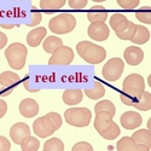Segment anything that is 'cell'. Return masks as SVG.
Listing matches in <instances>:
<instances>
[{"label":"cell","instance_id":"bcb514c9","mask_svg":"<svg viewBox=\"0 0 151 151\" xmlns=\"http://www.w3.org/2000/svg\"><path fill=\"white\" fill-rule=\"evenodd\" d=\"M44 151H45V150H44Z\"/></svg>","mask_w":151,"mask_h":151},{"label":"cell","instance_id":"f1b7e54d","mask_svg":"<svg viewBox=\"0 0 151 151\" xmlns=\"http://www.w3.org/2000/svg\"><path fill=\"white\" fill-rule=\"evenodd\" d=\"M135 17L144 24H151V7L143 6L135 11Z\"/></svg>","mask_w":151,"mask_h":151},{"label":"cell","instance_id":"f546056e","mask_svg":"<svg viewBox=\"0 0 151 151\" xmlns=\"http://www.w3.org/2000/svg\"><path fill=\"white\" fill-rule=\"evenodd\" d=\"M45 151H64V143L59 138H51L44 144Z\"/></svg>","mask_w":151,"mask_h":151},{"label":"cell","instance_id":"d4e9b609","mask_svg":"<svg viewBox=\"0 0 151 151\" xmlns=\"http://www.w3.org/2000/svg\"><path fill=\"white\" fill-rule=\"evenodd\" d=\"M137 110L140 111H147L151 109V93L147 91H144L142 93V96L138 98V100L135 102V104L133 105Z\"/></svg>","mask_w":151,"mask_h":151},{"label":"cell","instance_id":"8fae6325","mask_svg":"<svg viewBox=\"0 0 151 151\" xmlns=\"http://www.w3.org/2000/svg\"><path fill=\"white\" fill-rule=\"evenodd\" d=\"M29 135H30V128L24 122H17L15 124H12V127L10 128V138L17 145H21L22 142Z\"/></svg>","mask_w":151,"mask_h":151},{"label":"cell","instance_id":"cb8c5ba5","mask_svg":"<svg viewBox=\"0 0 151 151\" xmlns=\"http://www.w3.org/2000/svg\"><path fill=\"white\" fill-rule=\"evenodd\" d=\"M83 94H86L90 99L97 100V99H100V98L104 97V94H105V88H104V86L100 83V82L94 81L93 88H91V90H85V91H83Z\"/></svg>","mask_w":151,"mask_h":151},{"label":"cell","instance_id":"4fadbf2b","mask_svg":"<svg viewBox=\"0 0 151 151\" xmlns=\"http://www.w3.org/2000/svg\"><path fill=\"white\" fill-rule=\"evenodd\" d=\"M120 122L124 129L132 131V129L140 127L143 123V119L137 111H126L121 115Z\"/></svg>","mask_w":151,"mask_h":151},{"label":"cell","instance_id":"5bb4252c","mask_svg":"<svg viewBox=\"0 0 151 151\" xmlns=\"http://www.w3.org/2000/svg\"><path fill=\"white\" fill-rule=\"evenodd\" d=\"M123 58L126 63L132 67L139 65L144 59V52L140 47L137 46H128L123 52Z\"/></svg>","mask_w":151,"mask_h":151},{"label":"cell","instance_id":"d6a6232c","mask_svg":"<svg viewBox=\"0 0 151 151\" xmlns=\"http://www.w3.org/2000/svg\"><path fill=\"white\" fill-rule=\"evenodd\" d=\"M119 6L121 9H124V10H133V9H137L138 5H139L140 0H116Z\"/></svg>","mask_w":151,"mask_h":151},{"label":"cell","instance_id":"ac0fdd59","mask_svg":"<svg viewBox=\"0 0 151 151\" xmlns=\"http://www.w3.org/2000/svg\"><path fill=\"white\" fill-rule=\"evenodd\" d=\"M83 99V91L79 88L65 90L63 92V102L67 105H78Z\"/></svg>","mask_w":151,"mask_h":151},{"label":"cell","instance_id":"277c9868","mask_svg":"<svg viewBox=\"0 0 151 151\" xmlns=\"http://www.w3.org/2000/svg\"><path fill=\"white\" fill-rule=\"evenodd\" d=\"M64 119L68 124L73 127L82 128L88 126L92 120V112L87 108H69L64 112Z\"/></svg>","mask_w":151,"mask_h":151},{"label":"cell","instance_id":"83f0119b","mask_svg":"<svg viewBox=\"0 0 151 151\" xmlns=\"http://www.w3.org/2000/svg\"><path fill=\"white\" fill-rule=\"evenodd\" d=\"M40 147V142L36 137H32L29 135L28 138H26L22 144H21V149L22 151H37Z\"/></svg>","mask_w":151,"mask_h":151},{"label":"cell","instance_id":"603a6c76","mask_svg":"<svg viewBox=\"0 0 151 151\" xmlns=\"http://www.w3.org/2000/svg\"><path fill=\"white\" fill-rule=\"evenodd\" d=\"M132 138L138 143L151 149V132L147 129H138L132 134Z\"/></svg>","mask_w":151,"mask_h":151},{"label":"cell","instance_id":"f6af8a7d","mask_svg":"<svg viewBox=\"0 0 151 151\" xmlns=\"http://www.w3.org/2000/svg\"><path fill=\"white\" fill-rule=\"evenodd\" d=\"M94 3H104V1H108V0H92Z\"/></svg>","mask_w":151,"mask_h":151},{"label":"cell","instance_id":"f35d334b","mask_svg":"<svg viewBox=\"0 0 151 151\" xmlns=\"http://www.w3.org/2000/svg\"><path fill=\"white\" fill-rule=\"evenodd\" d=\"M10 150H11L10 140L6 137L0 135V151H10Z\"/></svg>","mask_w":151,"mask_h":151},{"label":"cell","instance_id":"d6986e66","mask_svg":"<svg viewBox=\"0 0 151 151\" xmlns=\"http://www.w3.org/2000/svg\"><path fill=\"white\" fill-rule=\"evenodd\" d=\"M106 18H109V14L103 6H93L87 12V19L91 23L94 22H106Z\"/></svg>","mask_w":151,"mask_h":151},{"label":"cell","instance_id":"ffe728a7","mask_svg":"<svg viewBox=\"0 0 151 151\" xmlns=\"http://www.w3.org/2000/svg\"><path fill=\"white\" fill-rule=\"evenodd\" d=\"M142 145L138 144L132 137H123L117 142V151H140Z\"/></svg>","mask_w":151,"mask_h":151},{"label":"cell","instance_id":"9a60e30c","mask_svg":"<svg viewBox=\"0 0 151 151\" xmlns=\"http://www.w3.org/2000/svg\"><path fill=\"white\" fill-rule=\"evenodd\" d=\"M114 30H115L116 36L120 37L121 40H132L137 30V26L133 22L126 19L121 24H119Z\"/></svg>","mask_w":151,"mask_h":151},{"label":"cell","instance_id":"6da1fadb","mask_svg":"<svg viewBox=\"0 0 151 151\" xmlns=\"http://www.w3.org/2000/svg\"><path fill=\"white\" fill-rule=\"evenodd\" d=\"M76 51L88 64H99L106 58L105 48L91 41H80L76 45Z\"/></svg>","mask_w":151,"mask_h":151},{"label":"cell","instance_id":"2e32d148","mask_svg":"<svg viewBox=\"0 0 151 151\" xmlns=\"http://www.w3.org/2000/svg\"><path fill=\"white\" fill-rule=\"evenodd\" d=\"M112 119H114V116L108 114V112H98V114H96V119H94V128L96 131L102 134L103 132H105L110 126L112 124Z\"/></svg>","mask_w":151,"mask_h":151},{"label":"cell","instance_id":"484cf974","mask_svg":"<svg viewBox=\"0 0 151 151\" xmlns=\"http://www.w3.org/2000/svg\"><path fill=\"white\" fill-rule=\"evenodd\" d=\"M94 111H96V114H98V112H108V114L115 116L116 108L111 100L106 99V100H100V102H98L94 105Z\"/></svg>","mask_w":151,"mask_h":151},{"label":"cell","instance_id":"7a4b0ae2","mask_svg":"<svg viewBox=\"0 0 151 151\" xmlns=\"http://www.w3.org/2000/svg\"><path fill=\"white\" fill-rule=\"evenodd\" d=\"M27 55H28L27 47L21 42H12L5 50V57L9 65L15 70L23 69L27 60Z\"/></svg>","mask_w":151,"mask_h":151},{"label":"cell","instance_id":"1f68e13d","mask_svg":"<svg viewBox=\"0 0 151 151\" xmlns=\"http://www.w3.org/2000/svg\"><path fill=\"white\" fill-rule=\"evenodd\" d=\"M126 16L123 14H120V12H115V14H112L110 19H109V23H110V27L112 29H115L119 24H121L123 21H126Z\"/></svg>","mask_w":151,"mask_h":151},{"label":"cell","instance_id":"7c38bea8","mask_svg":"<svg viewBox=\"0 0 151 151\" xmlns=\"http://www.w3.org/2000/svg\"><path fill=\"white\" fill-rule=\"evenodd\" d=\"M18 110H19V114L26 117V119H32L35 117L37 114H39V110L40 106L37 104V102L33 98H26L23 99L22 102L18 105Z\"/></svg>","mask_w":151,"mask_h":151},{"label":"cell","instance_id":"44dd1931","mask_svg":"<svg viewBox=\"0 0 151 151\" xmlns=\"http://www.w3.org/2000/svg\"><path fill=\"white\" fill-rule=\"evenodd\" d=\"M60 46H63V41L60 37L56 36V35H51V36H46L44 41H42V48L44 51L52 55L56 50H58Z\"/></svg>","mask_w":151,"mask_h":151},{"label":"cell","instance_id":"3957f363","mask_svg":"<svg viewBox=\"0 0 151 151\" xmlns=\"http://www.w3.org/2000/svg\"><path fill=\"white\" fill-rule=\"evenodd\" d=\"M76 27V18L69 12H63L48 22V29L57 35H63L73 32Z\"/></svg>","mask_w":151,"mask_h":151},{"label":"cell","instance_id":"52a82bcc","mask_svg":"<svg viewBox=\"0 0 151 151\" xmlns=\"http://www.w3.org/2000/svg\"><path fill=\"white\" fill-rule=\"evenodd\" d=\"M73 60H74V51L71 50V47L63 45L51 55V57L48 59V64L65 67L69 65Z\"/></svg>","mask_w":151,"mask_h":151},{"label":"cell","instance_id":"ee69618b","mask_svg":"<svg viewBox=\"0 0 151 151\" xmlns=\"http://www.w3.org/2000/svg\"><path fill=\"white\" fill-rule=\"evenodd\" d=\"M147 85L151 87V74L149 75V78H147Z\"/></svg>","mask_w":151,"mask_h":151},{"label":"cell","instance_id":"4316f807","mask_svg":"<svg viewBox=\"0 0 151 151\" xmlns=\"http://www.w3.org/2000/svg\"><path fill=\"white\" fill-rule=\"evenodd\" d=\"M67 0H40V9L45 11L59 10L65 5Z\"/></svg>","mask_w":151,"mask_h":151},{"label":"cell","instance_id":"e575fe53","mask_svg":"<svg viewBox=\"0 0 151 151\" xmlns=\"http://www.w3.org/2000/svg\"><path fill=\"white\" fill-rule=\"evenodd\" d=\"M46 116L52 121V123L55 124V127H56V131L62 127L63 120H62V117H60L59 114H57V112H48V114H46Z\"/></svg>","mask_w":151,"mask_h":151},{"label":"cell","instance_id":"ab89813d","mask_svg":"<svg viewBox=\"0 0 151 151\" xmlns=\"http://www.w3.org/2000/svg\"><path fill=\"white\" fill-rule=\"evenodd\" d=\"M7 112V104L5 100L0 99V120H1Z\"/></svg>","mask_w":151,"mask_h":151},{"label":"cell","instance_id":"e0dca14e","mask_svg":"<svg viewBox=\"0 0 151 151\" xmlns=\"http://www.w3.org/2000/svg\"><path fill=\"white\" fill-rule=\"evenodd\" d=\"M46 35H47V29L45 27L34 28L27 35V44L29 45V47H37L40 44H42Z\"/></svg>","mask_w":151,"mask_h":151},{"label":"cell","instance_id":"4dcf8cb0","mask_svg":"<svg viewBox=\"0 0 151 151\" xmlns=\"http://www.w3.org/2000/svg\"><path fill=\"white\" fill-rule=\"evenodd\" d=\"M120 134H121V129L119 127V124H116L115 122H112V124L105 132H103L102 134H100V137L104 138V139H106V140H114Z\"/></svg>","mask_w":151,"mask_h":151},{"label":"cell","instance_id":"7bdbcfd3","mask_svg":"<svg viewBox=\"0 0 151 151\" xmlns=\"http://www.w3.org/2000/svg\"><path fill=\"white\" fill-rule=\"evenodd\" d=\"M147 131H150L151 132V117L149 119V121H147Z\"/></svg>","mask_w":151,"mask_h":151},{"label":"cell","instance_id":"7402d4cb","mask_svg":"<svg viewBox=\"0 0 151 151\" xmlns=\"http://www.w3.org/2000/svg\"><path fill=\"white\" fill-rule=\"evenodd\" d=\"M150 40V32L144 26H137L135 34L131 40L134 45H144Z\"/></svg>","mask_w":151,"mask_h":151},{"label":"cell","instance_id":"ba28073f","mask_svg":"<svg viewBox=\"0 0 151 151\" xmlns=\"http://www.w3.org/2000/svg\"><path fill=\"white\" fill-rule=\"evenodd\" d=\"M21 82L19 76L14 71H3L0 74V96L6 97Z\"/></svg>","mask_w":151,"mask_h":151},{"label":"cell","instance_id":"836d02e7","mask_svg":"<svg viewBox=\"0 0 151 151\" xmlns=\"http://www.w3.org/2000/svg\"><path fill=\"white\" fill-rule=\"evenodd\" d=\"M30 16H32V22L28 23L27 26H28V27H37V26L40 24V22L42 21V15H41V12H40V11H37L36 7H33Z\"/></svg>","mask_w":151,"mask_h":151},{"label":"cell","instance_id":"b9f144b4","mask_svg":"<svg viewBox=\"0 0 151 151\" xmlns=\"http://www.w3.org/2000/svg\"><path fill=\"white\" fill-rule=\"evenodd\" d=\"M1 28H5V29H12L16 27V24H0Z\"/></svg>","mask_w":151,"mask_h":151},{"label":"cell","instance_id":"74e56055","mask_svg":"<svg viewBox=\"0 0 151 151\" xmlns=\"http://www.w3.org/2000/svg\"><path fill=\"white\" fill-rule=\"evenodd\" d=\"M121 102L124 104V105H128V106H133L134 104H135V102H137V98H133V97H129V96H127V94H121Z\"/></svg>","mask_w":151,"mask_h":151},{"label":"cell","instance_id":"d590c367","mask_svg":"<svg viewBox=\"0 0 151 151\" xmlns=\"http://www.w3.org/2000/svg\"><path fill=\"white\" fill-rule=\"evenodd\" d=\"M71 151H94V150H93V146L90 143H87V142H79V143H76L73 146Z\"/></svg>","mask_w":151,"mask_h":151},{"label":"cell","instance_id":"60d3db41","mask_svg":"<svg viewBox=\"0 0 151 151\" xmlns=\"http://www.w3.org/2000/svg\"><path fill=\"white\" fill-rule=\"evenodd\" d=\"M6 45H7V36L3 32H0V50H3Z\"/></svg>","mask_w":151,"mask_h":151},{"label":"cell","instance_id":"8992f818","mask_svg":"<svg viewBox=\"0 0 151 151\" xmlns=\"http://www.w3.org/2000/svg\"><path fill=\"white\" fill-rule=\"evenodd\" d=\"M123 70H124L123 59L115 57V58L109 59L105 63V65L102 69V76L108 82H114V81H117L122 76Z\"/></svg>","mask_w":151,"mask_h":151},{"label":"cell","instance_id":"9c48e42d","mask_svg":"<svg viewBox=\"0 0 151 151\" xmlns=\"http://www.w3.org/2000/svg\"><path fill=\"white\" fill-rule=\"evenodd\" d=\"M33 131L39 138H48L56 132V127L46 115L36 119L33 123Z\"/></svg>","mask_w":151,"mask_h":151},{"label":"cell","instance_id":"8d00e7d4","mask_svg":"<svg viewBox=\"0 0 151 151\" xmlns=\"http://www.w3.org/2000/svg\"><path fill=\"white\" fill-rule=\"evenodd\" d=\"M87 3H88V0H68L70 9H74V10L85 9L87 6Z\"/></svg>","mask_w":151,"mask_h":151},{"label":"cell","instance_id":"5b68a950","mask_svg":"<svg viewBox=\"0 0 151 151\" xmlns=\"http://www.w3.org/2000/svg\"><path fill=\"white\" fill-rule=\"evenodd\" d=\"M145 91V81L144 78L139 74H129L123 80L122 83V92L133 98H139L142 93Z\"/></svg>","mask_w":151,"mask_h":151},{"label":"cell","instance_id":"30bf717a","mask_svg":"<svg viewBox=\"0 0 151 151\" xmlns=\"http://www.w3.org/2000/svg\"><path fill=\"white\" fill-rule=\"evenodd\" d=\"M87 33L94 41H105L110 35V28L106 26L105 22H94L90 24Z\"/></svg>","mask_w":151,"mask_h":151}]
</instances>
